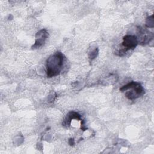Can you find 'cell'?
Here are the masks:
<instances>
[{
  "instance_id": "obj_2",
  "label": "cell",
  "mask_w": 154,
  "mask_h": 154,
  "mask_svg": "<svg viewBox=\"0 0 154 154\" xmlns=\"http://www.w3.org/2000/svg\"><path fill=\"white\" fill-rule=\"evenodd\" d=\"M122 92H125V96L131 100L137 99L143 96L145 91L141 84L138 82L131 81L120 88Z\"/></svg>"
},
{
  "instance_id": "obj_6",
  "label": "cell",
  "mask_w": 154,
  "mask_h": 154,
  "mask_svg": "<svg viewBox=\"0 0 154 154\" xmlns=\"http://www.w3.org/2000/svg\"><path fill=\"white\" fill-rule=\"evenodd\" d=\"M97 49H94V51H92L91 54L90 55V59L94 58L97 56Z\"/></svg>"
},
{
  "instance_id": "obj_5",
  "label": "cell",
  "mask_w": 154,
  "mask_h": 154,
  "mask_svg": "<svg viewBox=\"0 0 154 154\" xmlns=\"http://www.w3.org/2000/svg\"><path fill=\"white\" fill-rule=\"evenodd\" d=\"M146 26H147V27H153V16H151L149 17L147 19Z\"/></svg>"
},
{
  "instance_id": "obj_3",
  "label": "cell",
  "mask_w": 154,
  "mask_h": 154,
  "mask_svg": "<svg viewBox=\"0 0 154 154\" xmlns=\"http://www.w3.org/2000/svg\"><path fill=\"white\" fill-rule=\"evenodd\" d=\"M138 43V39L136 36L132 35H125L123 38L122 42V48L120 51V55L122 54H125L127 51L130 49H134L136 48Z\"/></svg>"
},
{
  "instance_id": "obj_4",
  "label": "cell",
  "mask_w": 154,
  "mask_h": 154,
  "mask_svg": "<svg viewBox=\"0 0 154 154\" xmlns=\"http://www.w3.org/2000/svg\"><path fill=\"white\" fill-rule=\"evenodd\" d=\"M48 32L45 29H42L40 30L35 35V42L32 45V49H37L40 48L44 44L46 39L48 37Z\"/></svg>"
},
{
  "instance_id": "obj_1",
  "label": "cell",
  "mask_w": 154,
  "mask_h": 154,
  "mask_svg": "<svg viewBox=\"0 0 154 154\" xmlns=\"http://www.w3.org/2000/svg\"><path fill=\"white\" fill-rule=\"evenodd\" d=\"M64 61L61 52H57L51 55L46 60V73L48 78L57 76L61 72Z\"/></svg>"
}]
</instances>
